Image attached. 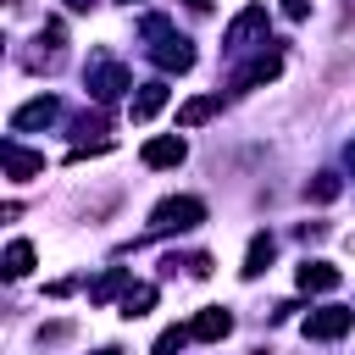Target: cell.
<instances>
[{
    "mask_svg": "<svg viewBox=\"0 0 355 355\" xmlns=\"http://www.w3.org/2000/svg\"><path fill=\"white\" fill-rule=\"evenodd\" d=\"M0 166H6L11 183H33V178L44 172V155H39V150H22L17 139H6V144H0Z\"/></svg>",
    "mask_w": 355,
    "mask_h": 355,
    "instance_id": "obj_6",
    "label": "cell"
},
{
    "mask_svg": "<svg viewBox=\"0 0 355 355\" xmlns=\"http://www.w3.org/2000/svg\"><path fill=\"white\" fill-rule=\"evenodd\" d=\"M139 155H144V166H155V172H161V166H183L189 144H183L178 133H155V139H150V144H144Z\"/></svg>",
    "mask_w": 355,
    "mask_h": 355,
    "instance_id": "obj_9",
    "label": "cell"
},
{
    "mask_svg": "<svg viewBox=\"0 0 355 355\" xmlns=\"http://www.w3.org/2000/svg\"><path fill=\"white\" fill-rule=\"evenodd\" d=\"M0 272H6L11 283H17V277H28V272H33V244H28V239H11V244H6V255H0Z\"/></svg>",
    "mask_w": 355,
    "mask_h": 355,
    "instance_id": "obj_14",
    "label": "cell"
},
{
    "mask_svg": "<svg viewBox=\"0 0 355 355\" xmlns=\"http://www.w3.org/2000/svg\"><path fill=\"white\" fill-rule=\"evenodd\" d=\"M189 333H194L200 344H222V338L233 333V311H222V305H211V311H200V316L189 322Z\"/></svg>",
    "mask_w": 355,
    "mask_h": 355,
    "instance_id": "obj_10",
    "label": "cell"
},
{
    "mask_svg": "<svg viewBox=\"0 0 355 355\" xmlns=\"http://www.w3.org/2000/svg\"><path fill=\"white\" fill-rule=\"evenodd\" d=\"M89 6H100V0H67V11H89Z\"/></svg>",
    "mask_w": 355,
    "mask_h": 355,
    "instance_id": "obj_21",
    "label": "cell"
},
{
    "mask_svg": "<svg viewBox=\"0 0 355 355\" xmlns=\"http://www.w3.org/2000/svg\"><path fill=\"white\" fill-rule=\"evenodd\" d=\"M294 283H300V294H333V288H338V266H327V261H305V266L294 272Z\"/></svg>",
    "mask_w": 355,
    "mask_h": 355,
    "instance_id": "obj_11",
    "label": "cell"
},
{
    "mask_svg": "<svg viewBox=\"0 0 355 355\" xmlns=\"http://www.w3.org/2000/svg\"><path fill=\"white\" fill-rule=\"evenodd\" d=\"M55 116H61V100H55V94H39V100H28V105H17V111H11V133L50 128Z\"/></svg>",
    "mask_w": 355,
    "mask_h": 355,
    "instance_id": "obj_8",
    "label": "cell"
},
{
    "mask_svg": "<svg viewBox=\"0 0 355 355\" xmlns=\"http://www.w3.org/2000/svg\"><path fill=\"white\" fill-rule=\"evenodd\" d=\"M122 6H139V0H122Z\"/></svg>",
    "mask_w": 355,
    "mask_h": 355,
    "instance_id": "obj_25",
    "label": "cell"
},
{
    "mask_svg": "<svg viewBox=\"0 0 355 355\" xmlns=\"http://www.w3.org/2000/svg\"><path fill=\"white\" fill-rule=\"evenodd\" d=\"M166 94H172V89H166L161 78H155V83H139V94L128 100V116H133V122H150V116L166 105Z\"/></svg>",
    "mask_w": 355,
    "mask_h": 355,
    "instance_id": "obj_12",
    "label": "cell"
},
{
    "mask_svg": "<svg viewBox=\"0 0 355 355\" xmlns=\"http://www.w3.org/2000/svg\"><path fill=\"white\" fill-rule=\"evenodd\" d=\"M128 288H133V277H128L122 266H111V272H100V277L89 283V300L105 305V300H116V294H128Z\"/></svg>",
    "mask_w": 355,
    "mask_h": 355,
    "instance_id": "obj_15",
    "label": "cell"
},
{
    "mask_svg": "<svg viewBox=\"0 0 355 355\" xmlns=\"http://www.w3.org/2000/svg\"><path fill=\"white\" fill-rule=\"evenodd\" d=\"M189 327H166V333H155V344H150V355H183L189 349Z\"/></svg>",
    "mask_w": 355,
    "mask_h": 355,
    "instance_id": "obj_18",
    "label": "cell"
},
{
    "mask_svg": "<svg viewBox=\"0 0 355 355\" xmlns=\"http://www.w3.org/2000/svg\"><path fill=\"white\" fill-rule=\"evenodd\" d=\"M150 61H155L161 72H189V67H194V44H189L183 33H166V39L150 44Z\"/></svg>",
    "mask_w": 355,
    "mask_h": 355,
    "instance_id": "obj_7",
    "label": "cell"
},
{
    "mask_svg": "<svg viewBox=\"0 0 355 355\" xmlns=\"http://www.w3.org/2000/svg\"><path fill=\"white\" fill-rule=\"evenodd\" d=\"M349 327H355V311H349V305H322V311L305 316V338H322V344L344 338Z\"/></svg>",
    "mask_w": 355,
    "mask_h": 355,
    "instance_id": "obj_3",
    "label": "cell"
},
{
    "mask_svg": "<svg viewBox=\"0 0 355 355\" xmlns=\"http://www.w3.org/2000/svg\"><path fill=\"white\" fill-rule=\"evenodd\" d=\"M216 105H222L216 94H194V100H183V105H178V128H200V122H211Z\"/></svg>",
    "mask_w": 355,
    "mask_h": 355,
    "instance_id": "obj_16",
    "label": "cell"
},
{
    "mask_svg": "<svg viewBox=\"0 0 355 355\" xmlns=\"http://www.w3.org/2000/svg\"><path fill=\"white\" fill-rule=\"evenodd\" d=\"M255 33H266V6H244V11L227 22V33H222V50H227V55H239V50H244Z\"/></svg>",
    "mask_w": 355,
    "mask_h": 355,
    "instance_id": "obj_5",
    "label": "cell"
},
{
    "mask_svg": "<svg viewBox=\"0 0 355 355\" xmlns=\"http://www.w3.org/2000/svg\"><path fill=\"white\" fill-rule=\"evenodd\" d=\"M338 189H344V183H338L333 172H316V178L305 183V200H316V205H327V200H338Z\"/></svg>",
    "mask_w": 355,
    "mask_h": 355,
    "instance_id": "obj_19",
    "label": "cell"
},
{
    "mask_svg": "<svg viewBox=\"0 0 355 355\" xmlns=\"http://www.w3.org/2000/svg\"><path fill=\"white\" fill-rule=\"evenodd\" d=\"M200 222H205V200H194V194H166L150 211V233H189Z\"/></svg>",
    "mask_w": 355,
    "mask_h": 355,
    "instance_id": "obj_2",
    "label": "cell"
},
{
    "mask_svg": "<svg viewBox=\"0 0 355 355\" xmlns=\"http://www.w3.org/2000/svg\"><path fill=\"white\" fill-rule=\"evenodd\" d=\"M277 72H283V50H277V44H266V50H261V55H255L244 72H233V94H250V89L272 83Z\"/></svg>",
    "mask_w": 355,
    "mask_h": 355,
    "instance_id": "obj_4",
    "label": "cell"
},
{
    "mask_svg": "<svg viewBox=\"0 0 355 355\" xmlns=\"http://www.w3.org/2000/svg\"><path fill=\"white\" fill-rule=\"evenodd\" d=\"M150 305H155V283H133V288L122 294V316H128V322H139Z\"/></svg>",
    "mask_w": 355,
    "mask_h": 355,
    "instance_id": "obj_17",
    "label": "cell"
},
{
    "mask_svg": "<svg viewBox=\"0 0 355 355\" xmlns=\"http://www.w3.org/2000/svg\"><path fill=\"white\" fill-rule=\"evenodd\" d=\"M83 78H89L94 105H116V100L133 89V72H128L116 55H105V50H94V55H89V72H83Z\"/></svg>",
    "mask_w": 355,
    "mask_h": 355,
    "instance_id": "obj_1",
    "label": "cell"
},
{
    "mask_svg": "<svg viewBox=\"0 0 355 355\" xmlns=\"http://www.w3.org/2000/svg\"><path fill=\"white\" fill-rule=\"evenodd\" d=\"M94 355H122V349H116V344H105V349H94Z\"/></svg>",
    "mask_w": 355,
    "mask_h": 355,
    "instance_id": "obj_23",
    "label": "cell"
},
{
    "mask_svg": "<svg viewBox=\"0 0 355 355\" xmlns=\"http://www.w3.org/2000/svg\"><path fill=\"white\" fill-rule=\"evenodd\" d=\"M272 255H277V244H272V233H255V239H250V250H244V266H239V272H244V277L255 283V277H261V272L272 266Z\"/></svg>",
    "mask_w": 355,
    "mask_h": 355,
    "instance_id": "obj_13",
    "label": "cell"
},
{
    "mask_svg": "<svg viewBox=\"0 0 355 355\" xmlns=\"http://www.w3.org/2000/svg\"><path fill=\"white\" fill-rule=\"evenodd\" d=\"M183 6H189V11H211V0H183Z\"/></svg>",
    "mask_w": 355,
    "mask_h": 355,
    "instance_id": "obj_22",
    "label": "cell"
},
{
    "mask_svg": "<svg viewBox=\"0 0 355 355\" xmlns=\"http://www.w3.org/2000/svg\"><path fill=\"white\" fill-rule=\"evenodd\" d=\"M283 17H288V22H305V17H311V0H283Z\"/></svg>",
    "mask_w": 355,
    "mask_h": 355,
    "instance_id": "obj_20",
    "label": "cell"
},
{
    "mask_svg": "<svg viewBox=\"0 0 355 355\" xmlns=\"http://www.w3.org/2000/svg\"><path fill=\"white\" fill-rule=\"evenodd\" d=\"M344 155H349V166H355V139H349V150H344Z\"/></svg>",
    "mask_w": 355,
    "mask_h": 355,
    "instance_id": "obj_24",
    "label": "cell"
}]
</instances>
